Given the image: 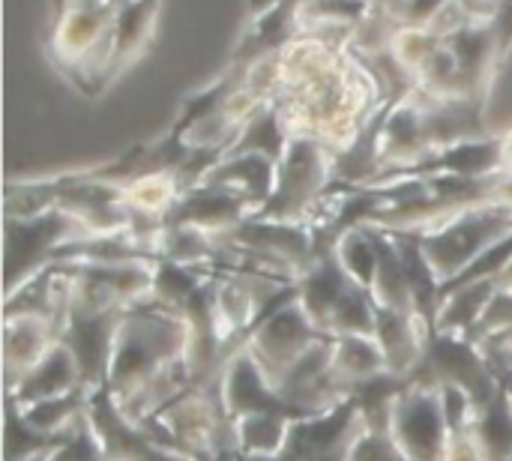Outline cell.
I'll list each match as a JSON object with an SVG mask.
<instances>
[{
	"mask_svg": "<svg viewBox=\"0 0 512 461\" xmlns=\"http://www.w3.org/2000/svg\"><path fill=\"white\" fill-rule=\"evenodd\" d=\"M192 327L180 312H171L153 300L126 309L114 339L105 390L120 411L141 402L153 384L180 366H189Z\"/></svg>",
	"mask_w": 512,
	"mask_h": 461,
	"instance_id": "6da1fadb",
	"label": "cell"
},
{
	"mask_svg": "<svg viewBox=\"0 0 512 461\" xmlns=\"http://www.w3.org/2000/svg\"><path fill=\"white\" fill-rule=\"evenodd\" d=\"M512 231V207L483 204L471 210H459L426 231H411L420 237L423 258L441 285L462 276L486 249L504 240Z\"/></svg>",
	"mask_w": 512,
	"mask_h": 461,
	"instance_id": "7a4b0ae2",
	"label": "cell"
},
{
	"mask_svg": "<svg viewBox=\"0 0 512 461\" xmlns=\"http://www.w3.org/2000/svg\"><path fill=\"white\" fill-rule=\"evenodd\" d=\"M324 339H330V336L321 333L309 321V315L303 312V306L297 303V282H294L291 291L255 324L246 348L258 360V366L264 369L267 381L273 387H279L282 378L291 372V366L300 357H306Z\"/></svg>",
	"mask_w": 512,
	"mask_h": 461,
	"instance_id": "3957f363",
	"label": "cell"
},
{
	"mask_svg": "<svg viewBox=\"0 0 512 461\" xmlns=\"http://www.w3.org/2000/svg\"><path fill=\"white\" fill-rule=\"evenodd\" d=\"M390 435L408 461H447L450 423L441 387L411 384L393 405Z\"/></svg>",
	"mask_w": 512,
	"mask_h": 461,
	"instance_id": "277c9868",
	"label": "cell"
},
{
	"mask_svg": "<svg viewBox=\"0 0 512 461\" xmlns=\"http://www.w3.org/2000/svg\"><path fill=\"white\" fill-rule=\"evenodd\" d=\"M60 318L63 315L6 312V330H3L6 393L15 390L54 351V345H60Z\"/></svg>",
	"mask_w": 512,
	"mask_h": 461,
	"instance_id": "5b68a950",
	"label": "cell"
},
{
	"mask_svg": "<svg viewBox=\"0 0 512 461\" xmlns=\"http://www.w3.org/2000/svg\"><path fill=\"white\" fill-rule=\"evenodd\" d=\"M78 390H84V387H81V372H78L75 357L69 354V348L54 345V351L15 390H9L6 396L15 405L27 408V405H39V402H51V399L72 396Z\"/></svg>",
	"mask_w": 512,
	"mask_h": 461,
	"instance_id": "8992f818",
	"label": "cell"
},
{
	"mask_svg": "<svg viewBox=\"0 0 512 461\" xmlns=\"http://www.w3.org/2000/svg\"><path fill=\"white\" fill-rule=\"evenodd\" d=\"M333 372L351 393L363 381H372L390 369L375 336H333Z\"/></svg>",
	"mask_w": 512,
	"mask_h": 461,
	"instance_id": "52a82bcc",
	"label": "cell"
},
{
	"mask_svg": "<svg viewBox=\"0 0 512 461\" xmlns=\"http://www.w3.org/2000/svg\"><path fill=\"white\" fill-rule=\"evenodd\" d=\"M156 12V0H126L123 9L114 18V45L108 51L111 69L123 66L129 57H135L144 45V33L150 30Z\"/></svg>",
	"mask_w": 512,
	"mask_h": 461,
	"instance_id": "ba28073f",
	"label": "cell"
},
{
	"mask_svg": "<svg viewBox=\"0 0 512 461\" xmlns=\"http://www.w3.org/2000/svg\"><path fill=\"white\" fill-rule=\"evenodd\" d=\"M336 258L339 264L345 267V273L351 276L354 285L372 291L375 288V279H378V246H375V237L366 225H357L351 231L342 234V240L336 243Z\"/></svg>",
	"mask_w": 512,
	"mask_h": 461,
	"instance_id": "9c48e42d",
	"label": "cell"
},
{
	"mask_svg": "<svg viewBox=\"0 0 512 461\" xmlns=\"http://www.w3.org/2000/svg\"><path fill=\"white\" fill-rule=\"evenodd\" d=\"M348 461H408L402 456V450L396 447L393 435L384 429H369L363 426L360 435L354 438Z\"/></svg>",
	"mask_w": 512,
	"mask_h": 461,
	"instance_id": "30bf717a",
	"label": "cell"
},
{
	"mask_svg": "<svg viewBox=\"0 0 512 461\" xmlns=\"http://www.w3.org/2000/svg\"><path fill=\"white\" fill-rule=\"evenodd\" d=\"M369 3L381 6L387 15H405V9H408V3H411V0H369Z\"/></svg>",
	"mask_w": 512,
	"mask_h": 461,
	"instance_id": "8fae6325",
	"label": "cell"
}]
</instances>
